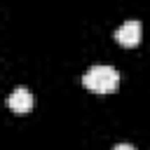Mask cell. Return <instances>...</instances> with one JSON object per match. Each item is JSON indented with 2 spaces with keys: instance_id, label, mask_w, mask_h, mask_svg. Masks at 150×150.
<instances>
[{
  "instance_id": "1",
  "label": "cell",
  "mask_w": 150,
  "mask_h": 150,
  "mask_svg": "<svg viewBox=\"0 0 150 150\" xmlns=\"http://www.w3.org/2000/svg\"><path fill=\"white\" fill-rule=\"evenodd\" d=\"M82 84L96 94H110L120 84V73L112 66H94L82 75Z\"/></svg>"
},
{
  "instance_id": "2",
  "label": "cell",
  "mask_w": 150,
  "mask_h": 150,
  "mask_svg": "<svg viewBox=\"0 0 150 150\" xmlns=\"http://www.w3.org/2000/svg\"><path fill=\"white\" fill-rule=\"evenodd\" d=\"M141 21H124L117 30H115V40L122 47H136L141 42Z\"/></svg>"
},
{
  "instance_id": "3",
  "label": "cell",
  "mask_w": 150,
  "mask_h": 150,
  "mask_svg": "<svg viewBox=\"0 0 150 150\" xmlns=\"http://www.w3.org/2000/svg\"><path fill=\"white\" fill-rule=\"evenodd\" d=\"M7 105L16 112V115H26L30 108H33V96H30V91L28 89H23V87H16L12 94H9V98H7Z\"/></svg>"
},
{
  "instance_id": "4",
  "label": "cell",
  "mask_w": 150,
  "mask_h": 150,
  "mask_svg": "<svg viewBox=\"0 0 150 150\" xmlns=\"http://www.w3.org/2000/svg\"><path fill=\"white\" fill-rule=\"evenodd\" d=\"M112 150H136L134 145H129V143H120V145H115Z\"/></svg>"
}]
</instances>
